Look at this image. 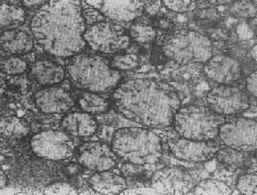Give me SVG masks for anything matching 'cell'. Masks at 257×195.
Listing matches in <instances>:
<instances>
[{"instance_id":"obj_34","label":"cell","mask_w":257,"mask_h":195,"mask_svg":"<svg viewBox=\"0 0 257 195\" xmlns=\"http://www.w3.org/2000/svg\"><path fill=\"white\" fill-rule=\"evenodd\" d=\"M47 1H33V0H30V1H23L22 2V5L23 6H25L26 8H35V7H42L43 5L46 3Z\"/></svg>"},{"instance_id":"obj_29","label":"cell","mask_w":257,"mask_h":195,"mask_svg":"<svg viewBox=\"0 0 257 195\" xmlns=\"http://www.w3.org/2000/svg\"><path fill=\"white\" fill-rule=\"evenodd\" d=\"M8 86L12 91L21 93V94H27L29 92V88L31 87L30 81L28 80L26 76L17 75L10 76L8 80Z\"/></svg>"},{"instance_id":"obj_21","label":"cell","mask_w":257,"mask_h":195,"mask_svg":"<svg viewBox=\"0 0 257 195\" xmlns=\"http://www.w3.org/2000/svg\"><path fill=\"white\" fill-rule=\"evenodd\" d=\"M24 8L16 5L1 3L0 6V23L1 28L7 29H17L26 21Z\"/></svg>"},{"instance_id":"obj_22","label":"cell","mask_w":257,"mask_h":195,"mask_svg":"<svg viewBox=\"0 0 257 195\" xmlns=\"http://www.w3.org/2000/svg\"><path fill=\"white\" fill-rule=\"evenodd\" d=\"M0 132L5 137L21 139L29 135L30 127L25 120L18 117H4L0 121Z\"/></svg>"},{"instance_id":"obj_12","label":"cell","mask_w":257,"mask_h":195,"mask_svg":"<svg viewBox=\"0 0 257 195\" xmlns=\"http://www.w3.org/2000/svg\"><path fill=\"white\" fill-rule=\"evenodd\" d=\"M86 4L100 12L105 18L114 22H130L143 15L144 1L128 0H92Z\"/></svg>"},{"instance_id":"obj_8","label":"cell","mask_w":257,"mask_h":195,"mask_svg":"<svg viewBox=\"0 0 257 195\" xmlns=\"http://www.w3.org/2000/svg\"><path fill=\"white\" fill-rule=\"evenodd\" d=\"M30 148L37 157L52 161L69 159L75 153L72 136L64 131L52 129L34 134L30 140Z\"/></svg>"},{"instance_id":"obj_36","label":"cell","mask_w":257,"mask_h":195,"mask_svg":"<svg viewBox=\"0 0 257 195\" xmlns=\"http://www.w3.org/2000/svg\"><path fill=\"white\" fill-rule=\"evenodd\" d=\"M6 184H7V177H6L4 172L1 171V188L4 187Z\"/></svg>"},{"instance_id":"obj_1","label":"cell","mask_w":257,"mask_h":195,"mask_svg":"<svg viewBox=\"0 0 257 195\" xmlns=\"http://www.w3.org/2000/svg\"><path fill=\"white\" fill-rule=\"evenodd\" d=\"M112 98L120 114L150 128L170 127L181 107L175 88L153 79L125 80L115 87Z\"/></svg>"},{"instance_id":"obj_30","label":"cell","mask_w":257,"mask_h":195,"mask_svg":"<svg viewBox=\"0 0 257 195\" xmlns=\"http://www.w3.org/2000/svg\"><path fill=\"white\" fill-rule=\"evenodd\" d=\"M163 4L166 8L175 13H185V12L193 11L197 8L196 1L189 0H175V1H164Z\"/></svg>"},{"instance_id":"obj_18","label":"cell","mask_w":257,"mask_h":195,"mask_svg":"<svg viewBox=\"0 0 257 195\" xmlns=\"http://www.w3.org/2000/svg\"><path fill=\"white\" fill-rule=\"evenodd\" d=\"M34 36L22 29H7L1 33V48L13 55H25L34 48Z\"/></svg>"},{"instance_id":"obj_2","label":"cell","mask_w":257,"mask_h":195,"mask_svg":"<svg viewBox=\"0 0 257 195\" xmlns=\"http://www.w3.org/2000/svg\"><path fill=\"white\" fill-rule=\"evenodd\" d=\"M30 27L35 40L49 54L72 58L86 48L81 1H47L33 16Z\"/></svg>"},{"instance_id":"obj_10","label":"cell","mask_w":257,"mask_h":195,"mask_svg":"<svg viewBox=\"0 0 257 195\" xmlns=\"http://www.w3.org/2000/svg\"><path fill=\"white\" fill-rule=\"evenodd\" d=\"M209 108L219 115L227 117L239 114L249 108V98L239 87L218 85L206 95Z\"/></svg>"},{"instance_id":"obj_7","label":"cell","mask_w":257,"mask_h":195,"mask_svg":"<svg viewBox=\"0 0 257 195\" xmlns=\"http://www.w3.org/2000/svg\"><path fill=\"white\" fill-rule=\"evenodd\" d=\"M83 37L86 45L102 54H120L126 51L132 43L128 30L107 21L87 26Z\"/></svg>"},{"instance_id":"obj_13","label":"cell","mask_w":257,"mask_h":195,"mask_svg":"<svg viewBox=\"0 0 257 195\" xmlns=\"http://www.w3.org/2000/svg\"><path fill=\"white\" fill-rule=\"evenodd\" d=\"M219 148V145L213 141H196L180 137L169 141V149L175 157L194 163L211 160Z\"/></svg>"},{"instance_id":"obj_35","label":"cell","mask_w":257,"mask_h":195,"mask_svg":"<svg viewBox=\"0 0 257 195\" xmlns=\"http://www.w3.org/2000/svg\"><path fill=\"white\" fill-rule=\"evenodd\" d=\"M80 167H82L80 164H79V166L76 165V164H71L70 166L66 168V170H67L70 175H75V174L79 173V170H80V169H79Z\"/></svg>"},{"instance_id":"obj_27","label":"cell","mask_w":257,"mask_h":195,"mask_svg":"<svg viewBox=\"0 0 257 195\" xmlns=\"http://www.w3.org/2000/svg\"><path fill=\"white\" fill-rule=\"evenodd\" d=\"M2 72L9 76L22 75L28 70V63L19 57H9L1 62Z\"/></svg>"},{"instance_id":"obj_5","label":"cell","mask_w":257,"mask_h":195,"mask_svg":"<svg viewBox=\"0 0 257 195\" xmlns=\"http://www.w3.org/2000/svg\"><path fill=\"white\" fill-rule=\"evenodd\" d=\"M226 119L208 106L189 105L180 107L173 125L179 136L196 141H213Z\"/></svg>"},{"instance_id":"obj_32","label":"cell","mask_w":257,"mask_h":195,"mask_svg":"<svg viewBox=\"0 0 257 195\" xmlns=\"http://www.w3.org/2000/svg\"><path fill=\"white\" fill-rule=\"evenodd\" d=\"M85 4L86 6H82V12L83 16H84V19L86 21V25H93L94 23L104 21V20L100 19L102 15H100V12L97 11L96 9H94L92 7L88 6V5L86 4V2H85Z\"/></svg>"},{"instance_id":"obj_24","label":"cell","mask_w":257,"mask_h":195,"mask_svg":"<svg viewBox=\"0 0 257 195\" xmlns=\"http://www.w3.org/2000/svg\"><path fill=\"white\" fill-rule=\"evenodd\" d=\"M194 193L196 194H231L232 190L224 182L217 179H206L201 181L194 188Z\"/></svg>"},{"instance_id":"obj_16","label":"cell","mask_w":257,"mask_h":195,"mask_svg":"<svg viewBox=\"0 0 257 195\" xmlns=\"http://www.w3.org/2000/svg\"><path fill=\"white\" fill-rule=\"evenodd\" d=\"M61 127L72 137L90 138L96 134L99 126L94 116L84 112H73L64 115Z\"/></svg>"},{"instance_id":"obj_20","label":"cell","mask_w":257,"mask_h":195,"mask_svg":"<svg viewBox=\"0 0 257 195\" xmlns=\"http://www.w3.org/2000/svg\"><path fill=\"white\" fill-rule=\"evenodd\" d=\"M78 105L82 112L94 116L107 112L110 109L111 103L98 93L85 91L79 94Z\"/></svg>"},{"instance_id":"obj_33","label":"cell","mask_w":257,"mask_h":195,"mask_svg":"<svg viewBox=\"0 0 257 195\" xmlns=\"http://www.w3.org/2000/svg\"><path fill=\"white\" fill-rule=\"evenodd\" d=\"M257 72H252L246 78V89L253 96L256 98L257 95Z\"/></svg>"},{"instance_id":"obj_6","label":"cell","mask_w":257,"mask_h":195,"mask_svg":"<svg viewBox=\"0 0 257 195\" xmlns=\"http://www.w3.org/2000/svg\"><path fill=\"white\" fill-rule=\"evenodd\" d=\"M163 51L168 58L179 64H205L212 57L213 45L207 36L201 33L178 29L167 40Z\"/></svg>"},{"instance_id":"obj_31","label":"cell","mask_w":257,"mask_h":195,"mask_svg":"<svg viewBox=\"0 0 257 195\" xmlns=\"http://www.w3.org/2000/svg\"><path fill=\"white\" fill-rule=\"evenodd\" d=\"M44 192L47 194H76L77 190L67 183H55L48 185Z\"/></svg>"},{"instance_id":"obj_28","label":"cell","mask_w":257,"mask_h":195,"mask_svg":"<svg viewBox=\"0 0 257 195\" xmlns=\"http://www.w3.org/2000/svg\"><path fill=\"white\" fill-rule=\"evenodd\" d=\"M256 173L246 174L239 177L236 187L241 194H256Z\"/></svg>"},{"instance_id":"obj_3","label":"cell","mask_w":257,"mask_h":195,"mask_svg":"<svg viewBox=\"0 0 257 195\" xmlns=\"http://www.w3.org/2000/svg\"><path fill=\"white\" fill-rule=\"evenodd\" d=\"M66 71L74 87L93 93H104L117 87L121 72L110 65L109 59L99 55L79 54L69 58Z\"/></svg>"},{"instance_id":"obj_4","label":"cell","mask_w":257,"mask_h":195,"mask_svg":"<svg viewBox=\"0 0 257 195\" xmlns=\"http://www.w3.org/2000/svg\"><path fill=\"white\" fill-rule=\"evenodd\" d=\"M111 148L117 158L135 165L154 164L163 155L161 138L148 127H121L113 135Z\"/></svg>"},{"instance_id":"obj_11","label":"cell","mask_w":257,"mask_h":195,"mask_svg":"<svg viewBox=\"0 0 257 195\" xmlns=\"http://www.w3.org/2000/svg\"><path fill=\"white\" fill-rule=\"evenodd\" d=\"M77 160L83 168L99 172L113 169L117 162V156L106 143L91 141L79 147Z\"/></svg>"},{"instance_id":"obj_14","label":"cell","mask_w":257,"mask_h":195,"mask_svg":"<svg viewBox=\"0 0 257 195\" xmlns=\"http://www.w3.org/2000/svg\"><path fill=\"white\" fill-rule=\"evenodd\" d=\"M204 72L209 80L220 85H229L242 78V66L235 58L226 55L212 56L204 67Z\"/></svg>"},{"instance_id":"obj_26","label":"cell","mask_w":257,"mask_h":195,"mask_svg":"<svg viewBox=\"0 0 257 195\" xmlns=\"http://www.w3.org/2000/svg\"><path fill=\"white\" fill-rule=\"evenodd\" d=\"M128 32L132 39L143 44L150 43L156 37V30L153 27L141 23L132 26Z\"/></svg>"},{"instance_id":"obj_17","label":"cell","mask_w":257,"mask_h":195,"mask_svg":"<svg viewBox=\"0 0 257 195\" xmlns=\"http://www.w3.org/2000/svg\"><path fill=\"white\" fill-rule=\"evenodd\" d=\"M29 76L41 86L50 87L64 80L65 71L62 65L51 60H40L30 65Z\"/></svg>"},{"instance_id":"obj_23","label":"cell","mask_w":257,"mask_h":195,"mask_svg":"<svg viewBox=\"0 0 257 195\" xmlns=\"http://www.w3.org/2000/svg\"><path fill=\"white\" fill-rule=\"evenodd\" d=\"M243 153L244 152L225 146V148H219L216 155L218 162L228 170H234L243 168L246 164V155Z\"/></svg>"},{"instance_id":"obj_19","label":"cell","mask_w":257,"mask_h":195,"mask_svg":"<svg viewBox=\"0 0 257 195\" xmlns=\"http://www.w3.org/2000/svg\"><path fill=\"white\" fill-rule=\"evenodd\" d=\"M88 183L93 191L102 194H118L127 187L124 177L109 170L93 174Z\"/></svg>"},{"instance_id":"obj_9","label":"cell","mask_w":257,"mask_h":195,"mask_svg":"<svg viewBox=\"0 0 257 195\" xmlns=\"http://www.w3.org/2000/svg\"><path fill=\"white\" fill-rule=\"evenodd\" d=\"M222 144L239 151L249 153L256 150V120L236 117L225 120L218 132Z\"/></svg>"},{"instance_id":"obj_15","label":"cell","mask_w":257,"mask_h":195,"mask_svg":"<svg viewBox=\"0 0 257 195\" xmlns=\"http://www.w3.org/2000/svg\"><path fill=\"white\" fill-rule=\"evenodd\" d=\"M37 109L45 114H64L75 105L72 94L64 87L50 86L37 91L34 95Z\"/></svg>"},{"instance_id":"obj_25","label":"cell","mask_w":257,"mask_h":195,"mask_svg":"<svg viewBox=\"0 0 257 195\" xmlns=\"http://www.w3.org/2000/svg\"><path fill=\"white\" fill-rule=\"evenodd\" d=\"M109 63L116 71H128L138 68L141 65V58L136 54H116Z\"/></svg>"}]
</instances>
